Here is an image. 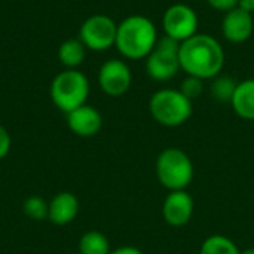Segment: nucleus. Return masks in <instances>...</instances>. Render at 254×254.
I'll return each instance as SVG.
<instances>
[{"label": "nucleus", "mask_w": 254, "mask_h": 254, "mask_svg": "<svg viewBox=\"0 0 254 254\" xmlns=\"http://www.w3.org/2000/svg\"><path fill=\"white\" fill-rule=\"evenodd\" d=\"M179 60L180 68L186 74L211 80L222 73L226 55L222 43L214 36L196 33L180 43Z\"/></svg>", "instance_id": "1"}, {"label": "nucleus", "mask_w": 254, "mask_h": 254, "mask_svg": "<svg viewBox=\"0 0 254 254\" xmlns=\"http://www.w3.org/2000/svg\"><path fill=\"white\" fill-rule=\"evenodd\" d=\"M159 40L156 24L144 15H129L118 24L115 48L132 61L146 60Z\"/></svg>", "instance_id": "2"}, {"label": "nucleus", "mask_w": 254, "mask_h": 254, "mask_svg": "<svg viewBox=\"0 0 254 254\" xmlns=\"http://www.w3.org/2000/svg\"><path fill=\"white\" fill-rule=\"evenodd\" d=\"M155 174L161 186L168 192L186 190L193 182L195 165L183 149L167 147L156 158Z\"/></svg>", "instance_id": "3"}, {"label": "nucleus", "mask_w": 254, "mask_h": 254, "mask_svg": "<svg viewBox=\"0 0 254 254\" xmlns=\"http://www.w3.org/2000/svg\"><path fill=\"white\" fill-rule=\"evenodd\" d=\"M149 112L159 125L177 128L185 125L193 115V101L185 97L179 88H162L152 94Z\"/></svg>", "instance_id": "4"}, {"label": "nucleus", "mask_w": 254, "mask_h": 254, "mask_svg": "<svg viewBox=\"0 0 254 254\" xmlns=\"http://www.w3.org/2000/svg\"><path fill=\"white\" fill-rule=\"evenodd\" d=\"M89 91V79L77 68H65L51 82V100L65 115L86 104Z\"/></svg>", "instance_id": "5"}, {"label": "nucleus", "mask_w": 254, "mask_h": 254, "mask_svg": "<svg viewBox=\"0 0 254 254\" xmlns=\"http://www.w3.org/2000/svg\"><path fill=\"white\" fill-rule=\"evenodd\" d=\"M179 51H180V42L168 36L159 37L155 49L146 58L144 68L147 76L156 82H168L174 79L177 73L182 70Z\"/></svg>", "instance_id": "6"}, {"label": "nucleus", "mask_w": 254, "mask_h": 254, "mask_svg": "<svg viewBox=\"0 0 254 254\" xmlns=\"http://www.w3.org/2000/svg\"><path fill=\"white\" fill-rule=\"evenodd\" d=\"M118 24L113 18L104 13L88 16L79 28V40L86 49L104 52L115 46Z\"/></svg>", "instance_id": "7"}, {"label": "nucleus", "mask_w": 254, "mask_h": 254, "mask_svg": "<svg viewBox=\"0 0 254 254\" xmlns=\"http://www.w3.org/2000/svg\"><path fill=\"white\" fill-rule=\"evenodd\" d=\"M199 28V18L195 9L186 3H174L168 6L162 15L164 36L177 42H185L195 36Z\"/></svg>", "instance_id": "8"}, {"label": "nucleus", "mask_w": 254, "mask_h": 254, "mask_svg": "<svg viewBox=\"0 0 254 254\" xmlns=\"http://www.w3.org/2000/svg\"><path fill=\"white\" fill-rule=\"evenodd\" d=\"M98 85L109 97H122L132 83V73L129 65L119 58L107 60L98 70Z\"/></svg>", "instance_id": "9"}, {"label": "nucleus", "mask_w": 254, "mask_h": 254, "mask_svg": "<svg viewBox=\"0 0 254 254\" xmlns=\"http://www.w3.org/2000/svg\"><path fill=\"white\" fill-rule=\"evenodd\" d=\"M195 213V201L188 190L168 192L162 202V217L173 228L186 226Z\"/></svg>", "instance_id": "10"}, {"label": "nucleus", "mask_w": 254, "mask_h": 254, "mask_svg": "<svg viewBox=\"0 0 254 254\" xmlns=\"http://www.w3.org/2000/svg\"><path fill=\"white\" fill-rule=\"evenodd\" d=\"M254 31L253 13H249L238 6L225 13L222 19V34L231 43L247 42Z\"/></svg>", "instance_id": "11"}, {"label": "nucleus", "mask_w": 254, "mask_h": 254, "mask_svg": "<svg viewBox=\"0 0 254 254\" xmlns=\"http://www.w3.org/2000/svg\"><path fill=\"white\" fill-rule=\"evenodd\" d=\"M67 125L70 131L77 137L89 138L101 131L103 116L95 107L89 104H83L67 113Z\"/></svg>", "instance_id": "12"}, {"label": "nucleus", "mask_w": 254, "mask_h": 254, "mask_svg": "<svg viewBox=\"0 0 254 254\" xmlns=\"http://www.w3.org/2000/svg\"><path fill=\"white\" fill-rule=\"evenodd\" d=\"M79 199L71 192H60L49 201L48 220L57 226L71 223L79 214Z\"/></svg>", "instance_id": "13"}, {"label": "nucleus", "mask_w": 254, "mask_h": 254, "mask_svg": "<svg viewBox=\"0 0 254 254\" xmlns=\"http://www.w3.org/2000/svg\"><path fill=\"white\" fill-rule=\"evenodd\" d=\"M237 116L244 121H254V77L237 83L235 92L229 103Z\"/></svg>", "instance_id": "14"}, {"label": "nucleus", "mask_w": 254, "mask_h": 254, "mask_svg": "<svg viewBox=\"0 0 254 254\" xmlns=\"http://www.w3.org/2000/svg\"><path fill=\"white\" fill-rule=\"evenodd\" d=\"M86 57L85 45L77 39H67L58 48V60L65 68H77Z\"/></svg>", "instance_id": "15"}, {"label": "nucleus", "mask_w": 254, "mask_h": 254, "mask_svg": "<svg viewBox=\"0 0 254 254\" xmlns=\"http://www.w3.org/2000/svg\"><path fill=\"white\" fill-rule=\"evenodd\" d=\"M109 238L100 231H88L79 240V254H110Z\"/></svg>", "instance_id": "16"}, {"label": "nucleus", "mask_w": 254, "mask_h": 254, "mask_svg": "<svg viewBox=\"0 0 254 254\" xmlns=\"http://www.w3.org/2000/svg\"><path fill=\"white\" fill-rule=\"evenodd\" d=\"M199 254H241V250L232 238L214 234L202 241Z\"/></svg>", "instance_id": "17"}, {"label": "nucleus", "mask_w": 254, "mask_h": 254, "mask_svg": "<svg viewBox=\"0 0 254 254\" xmlns=\"http://www.w3.org/2000/svg\"><path fill=\"white\" fill-rule=\"evenodd\" d=\"M237 80L231 76H223L219 74L217 77L211 79V85H210V94L216 101L220 103H231L232 95L235 92L237 88Z\"/></svg>", "instance_id": "18"}, {"label": "nucleus", "mask_w": 254, "mask_h": 254, "mask_svg": "<svg viewBox=\"0 0 254 254\" xmlns=\"http://www.w3.org/2000/svg\"><path fill=\"white\" fill-rule=\"evenodd\" d=\"M48 210H49V202H46L42 196H28L24 204H22V211L24 214L34 222H42L48 219Z\"/></svg>", "instance_id": "19"}, {"label": "nucleus", "mask_w": 254, "mask_h": 254, "mask_svg": "<svg viewBox=\"0 0 254 254\" xmlns=\"http://www.w3.org/2000/svg\"><path fill=\"white\" fill-rule=\"evenodd\" d=\"M179 89H180V92L185 97H188L190 101H193V100L199 98L204 94V91H205V80H202L199 77H195V76L186 74V77L180 82Z\"/></svg>", "instance_id": "20"}, {"label": "nucleus", "mask_w": 254, "mask_h": 254, "mask_svg": "<svg viewBox=\"0 0 254 254\" xmlns=\"http://www.w3.org/2000/svg\"><path fill=\"white\" fill-rule=\"evenodd\" d=\"M10 147H12L10 134L7 132V129L3 125H0V161L4 159L9 155Z\"/></svg>", "instance_id": "21"}, {"label": "nucleus", "mask_w": 254, "mask_h": 254, "mask_svg": "<svg viewBox=\"0 0 254 254\" xmlns=\"http://www.w3.org/2000/svg\"><path fill=\"white\" fill-rule=\"evenodd\" d=\"M213 9L220 12H229L231 9L238 6V0H205Z\"/></svg>", "instance_id": "22"}, {"label": "nucleus", "mask_w": 254, "mask_h": 254, "mask_svg": "<svg viewBox=\"0 0 254 254\" xmlns=\"http://www.w3.org/2000/svg\"><path fill=\"white\" fill-rule=\"evenodd\" d=\"M110 254H144L140 249L134 247V246H122V247H118L115 250H112Z\"/></svg>", "instance_id": "23"}, {"label": "nucleus", "mask_w": 254, "mask_h": 254, "mask_svg": "<svg viewBox=\"0 0 254 254\" xmlns=\"http://www.w3.org/2000/svg\"><path fill=\"white\" fill-rule=\"evenodd\" d=\"M238 7L249 13H254V0H238Z\"/></svg>", "instance_id": "24"}, {"label": "nucleus", "mask_w": 254, "mask_h": 254, "mask_svg": "<svg viewBox=\"0 0 254 254\" xmlns=\"http://www.w3.org/2000/svg\"><path fill=\"white\" fill-rule=\"evenodd\" d=\"M241 254H254V247H250V249H246V250H243Z\"/></svg>", "instance_id": "25"}]
</instances>
